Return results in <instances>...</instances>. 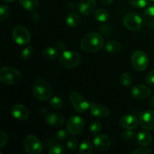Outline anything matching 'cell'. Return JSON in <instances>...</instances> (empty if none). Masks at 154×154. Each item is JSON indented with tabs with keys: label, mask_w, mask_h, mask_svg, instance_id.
I'll list each match as a JSON object with an SVG mask.
<instances>
[{
	"label": "cell",
	"mask_w": 154,
	"mask_h": 154,
	"mask_svg": "<svg viewBox=\"0 0 154 154\" xmlns=\"http://www.w3.org/2000/svg\"><path fill=\"white\" fill-rule=\"evenodd\" d=\"M104 40L100 34L90 32L83 37L81 42V48L83 51L89 53L96 52L102 48Z\"/></svg>",
	"instance_id": "1"
},
{
	"label": "cell",
	"mask_w": 154,
	"mask_h": 154,
	"mask_svg": "<svg viewBox=\"0 0 154 154\" xmlns=\"http://www.w3.org/2000/svg\"><path fill=\"white\" fill-rule=\"evenodd\" d=\"M32 93L35 98L38 100L46 101L51 97L52 89L46 80L42 78H38L33 84Z\"/></svg>",
	"instance_id": "2"
},
{
	"label": "cell",
	"mask_w": 154,
	"mask_h": 154,
	"mask_svg": "<svg viewBox=\"0 0 154 154\" xmlns=\"http://www.w3.org/2000/svg\"><path fill=\"white\" fill-rule=\"evenodd\" d=\"M21 78L19 71L11 66H4L0 69V81L5 85L17 84Z\"/></svg>",
	"instance_id": "3"
},
{
	"label": "cell",
	"mask_w": 154,
	"mask_h": 154,
	"mask_svg": "<svg viewBox=\"0 0 154 154\" xmlns=\"http://www.w3.org/2000/svg\"><path fill=\"white\" fill-rule=\"evenodd\" d=\"M59 62L63 67L74 69L79 66L81 62V57L76 51H63L59 58Z\"/></svg>",
	"instance_id": "4"
},
{
	"label": "cell",
	"mask_w": 154,
	"mask_h": 154,
	"mask_svg": "<svg viewBox=\"0 0 154 154\" xmlns=\"http://www.w3.org/2000/svg\"><path fill=\"white\" fill-rule=\"evenodd\" d=\"M23 149L28 154H40L43 150L42 141L32 135H29L23 140Z\"/></svg>",
	"instance_id": "5"
},
{
	"label": "cell",
	"mask_w": 154,
	"mask_h": 154,
	"mask_svg": "<svg viewBox=\"0 0 154 154\" xmlns=\"http://www.w3.org/2000/svg\"><path fill=\"white\" fill-rule=\"evenodd\" d=\"M131 63L135 70L142 72L145 70L148 66V57L145 52L138 50L132 54L131 57Z\"/></svg>",
	"instance_id": "6"
},
{
	"label": "cell",
	"mask_w": 154,
	"mask_h": 154,
	"mask_svg": "<svg viewBox=\"0 0 154 154\" xmlns=\"http://www.w3.org/2000/svg\"><path fill=\"white\" fill-rule=\"evenodd\" d=\"M69 99L74 109L78 113H84L90 107V103L87 99L77 92H72L69 94Z\"/></svg>",
	"instance_id": "7"
},
{
	"label": "cell",
	"mask_w": 154,
	"mask_h": 154,
	"mask_svg": "<svg viewBox=\"0 0 154 154\" xmlns=\"http://www.w3.org/2000/svg\"><path fill=\"white\" fill-rule=\"evenodd\" d=\"M123 22L126 29L131 31H136L142 26L143 18L135 12H130L125 15Z\"/></svg>",
	"instance_id": "8"
},
{
	"label": "cell",
	"mask_w": 154,
	"mask_h": 154,
	"mask_svg": "<svg viewBox=\"0 0 154 154\" xmlns=\"http://www.w3.org/2000/svg\"><path fill=\"white\" fill-rule=\"evenodd\" d=\"M12 37L17 45H24L28 44L31 40V34L26 27L17 26L12 31Z\"/></svg>",
	"instance_id": "9"
},
{
	"label": "cell",
	"mask_w": 154,
	"mask_h": 154,
	"mask_svg": "<svg viewBox=\"0 0 154 154\" xmlns=\"http://www.w3.org/2000/svg\"><path fill=\"white\" fill-rule=\"evenodd\" d=\"M68 132L73 135L81 133L84 128V121L81 117L72 116L69 117L66 123Z\"/></svg>",
	"instance_id": "10"
},
{
	"label": "cell",
	"mask_w": 154,
	"mask_h": 154,
	"mask_svg": "<svg viewBox=\"0 0 154 154\" xmlns=\"http://www.w3.org/2000/svg\"><path fill=\"white\" fill-rule=\"evenodd\" d=\"M139 124L145 130L154 129V111H142L139 116Z\"/></svg>",
	"instance_id": "11"
},
{
	"label": "cell",
	"mask_w": 154,
	"mask_h": 154,
	"mask_svg": "<svg viewBox=\"0 0 154 154\" xmlns=\"http://www.w3.org/2000/svg\"><path fill=\"white\" fill-rule=\"evenodd\" d=\"M93 144L96 150L99 151H106L110 148L111 144V138L108 135L102 134L96 135L93 140Z\"/></svg>",
	"instance_id": "12"
},
{
	"label": "cell",
	"mask_w": 154,
	"mask_h": 154,
	"mask_svg": "<svg viewBox=\"0 0 154 154\" xmlns=\"http://www.w3.org/2000/svg\"><path fill=\"white\" fill-rule=\"evenodd\" d=\"M151 93L150 89L148 87L143 84H137L132 87L131 89V95L135 99L138 100H142V99H147L149 97Z\"/></svg>",
	"instance_id": "13"
},
{
	"label": "cell",
	"mask_w": 154,
	"mask_h": 154,
	"mask_svg": "<svg viewBox=\"0 0 154 154\" xmlns=\"http://www.w3.org/2000/svg\"><path fill=\"white\" fill-rule=\"evenodd\" d=\"M90 114L95 117H98V118H106L110 115V111L108 108L103 105H99V104L96 103H90Z\"/></svg>",
	"instance_id": "14"
},
{
	"label": "cell",
	"mask_w": 154,
	"mask_h": 154,
	"mask_svg": "<svg viewBox=\"0 0 154 154\" xmlns=\"http://www.w3.org/2000/svg\"><path fill=\"white\" fill-rule=\"evenodd\" d=\"M96 6H97L96 0H81L78 7L80 13L88 16L95 11Z\"/></svg>",
	"instance_id": "15"
},
{
	"label": "cell",
	"mask_w": 154,
	"mask_h": 154,
	"mask_svg": "<svg viewBox=\"0 0 154 154\" xmlns=\"http://www.w3.org/2000/svg\"><path fill=\"white\" fill-rule=\"evenodd\" d=\"M45 121L49 126L59 127L65 124L66 119L62 114L58 113H49L46 115Z\"/></svg>",
	"instance_id": "16"
},
{
	"label": "cell",
	"mask_w": 154,
	"mask_h": 154,
	"mask_svg": "<svg viewBox=\"0 0 154 154\" xmlns=\"http://www.w3.org/2000/svg\"><path fill=\"white\" fill-rule=\"evenodd\" d=\"M138 123V118L133 114H126L120 120V125L125 129H135Z\"/></svg>",
	"instance_id": "17"
},
{
	"label": "cell",
	"mask_w": 154,
	"mask_h": 154,
	"mask_svg": "<svg viewBox=\"0 0 154 154\" xmlns=\"http://www.w3.org/2000/svg\"><path fill=\"white\" fill-rule=\"evenodd\" d=\"M11 114L18 120H26L29 117V111L24 105L16 104L11 108Z\"/></svg>",
	"instance_id": "18"
},
{
	"label": "cell",
	"mask_w": 154,
	"mask_h": 154,
	"mask_svg": "<svg viewBox=\"0 0 154 154\" xmlns=\"http://www.w3.org/2000/svg\"><path fill=\"white\" fill-rule=\"evenodd\" d=\"M143 23L148 28L154 29V5L147 8L143 13Z\"/></svg>",
	"instance_id": "19"
},
{
	"label": "cell",
	"mask_w": 154,
	"mask_h": 154,
	"mask_svg": "<svg viewBox=\"0 0 154 154\" xmlns=\"http://www.w3.org/2000/svg\"><path fill=\"white\" fill-rule=\"evenodd\" d=\"M137 141L141 145L148 147L153 142V137L147 131L142 130L137 135Z\"/></svg>",
	"instance_id": "20"
},
{
	"label": "cell",
	"mask_w": 154,
	"mask_h": 154,
	"mask_svg": "<svg viewBox=\"0 0 154 154\" xmlns=\"http://www.w3.org/2000/svg\"><path fill=\"white\" fill-rule=\"evenodd\" d=\"M66 23H67L68 26L69 27H71V28H75L81 23V17H80V15L78 14L75 13V12H72V13H70L67 16Z\"/></svg>",
	"instance_id": "21"
},
{
	"label": "cell",
	"mask_w": 154,
	"mask_h": 154,
	"mask_svg": "<svg viewBox=\"0 0 154 154\" xmlns=\"http://www.w3.org/2000/svg\"><path fill=\"white\" fill-rule=\"evenodd\" d=\"M59 55L58 50L53 47H48L42 51V56L45 60H53L57 58Z\"/></svg>",
	"instance_id": "22"
},
{
	"label": "cell",
	"mask_w": 154,
	"mask_h": 154,
	"mask_svg": "<svg viewBox=\"0 0 154 154\" xmlns=\"http://www.w3.org/2000/svg\"><path fill=\"white\" fill-rule=\"evenodd\" d=\"M105 50L109 54H118L121 50V45L116 41H110L105 45Z\"/></svg>",
	"instance_id": "23"
},
{
	"label": "cell",
	"mask_w": 154,
	"mask_h": 154,
	"mask_svg": "<svg viewBox=\"0 0 154 154\" xmlns=\"http://www.w3.org/2000/svg\"><path fill=\"white\" fill-rule=\"evenodd\" d=\"M21 5L27 11H34L38 6V0H19Z\"/></svg>",
	"instance_id": "24"
},
{
	"label": "cell",
	"mask_w": 154,
	"mask_h": 154,
	"mask_svg": "<svg viewBox=\"0 0 154 154\" xmlns=\"http://www.w3.org/2000/svg\"><path fill=\"white\" fill-rule=\"evenodd\" d=\"M95 18L99 22H105L109 18V13L105 8H99L95 12Z\"/></svg>",
	"instance_id": "25"
},
{
	"label": "cell",
	"mask_w": 154,
	"mask_h": 154,
	"mask_svg": "<svg viewBox=\"0 0 154 154\" xmlns=\"http://www.w3.org/2000/svg\"><path fill=\"white\" fill-rule=\"evenodd\" d=\"M92 151H93V145L90 141H84L80 144V154H90Z\"/></svg>",
	"instance_id": "26"
},
{
	"label": "cell",
	"mask_w": 154,
	"mask_h": 154,
	"mask_svg": "<svg viewBox=\"0 0 154 154\" xmlns=\"http://www.w3.org/2000/svg\"><path fill=\"white\" fill-rule=\"evenodd\" d=\"M132 81H133L132 76L128 72H124L120 76V82L125 87H129L132 84Z\"/></svg>",
	"instance_id": "27"
},
{
	"label": "cell",
	"mask_w": 154,
	"mask_h": 154,
	"mask_svg": "<svg viewBox=\"0 0 154 154\" xmlns=\"http://www.w3.org/2000/svg\"><path fill=\"white\" fill-rule=\"evenodd\" d=\"M63 100L59 96H54L50 100V105L55 109H60L63 106Z\"/></svg>",
	"instance_id": "28"
},
{
	"label": "cell",
	"mask_w": 154,
	"mask_h": 154,
	"mask_svg": "<svg viewBox=\"0 0 154 154\" xmlns=\"http://www.w3.org/2000/svg\"><path fill=\"white\" fill-rule=\"evenodd\" d=\"M10 14V8L7 5H2L0 8V20L4 22Z\"/></svg>",
	"instance_id": "29"
},
{
	"label": "cell",
	"mask_w": 154,
	"mask_h": 154,
	"mask_svg": "<svg viewBox=\"0 0 154 154\" xmlns=\"http://www.w3.org/2000/svg\"><path fill=\"white\" fill-rule=\"evenodd\" d=\"M66 145H67V148L69 149L70 151H75L77 148H78V141L75 137L71 136L70 138L68 139L67 143H66Z\"/></svg>",
	"instance_id": "30"
},
{
	"label": "cell",
	"mask_w": 154,
	"mask_h": 154,
	"mask_svg": "<svg viewBox=\"0 0 154 154\" xmlns=\"http://www.w3.org/2000/svg\"><path fill=\"white\" fill-rule=\"evenodd\" d=\"M65 152V147L60 144H54L50 148L48 153L49 154H62Z\"/></svg>",
	"instance_id": "31"
},
{
	"label": "cell",
	"mask_w": 154,
	"mask_h": 154,
	"mask_svg": "<svg viewBox=\"0 0 154 154\" xmlns=\"http://www.w3.org/2000/svg\"><path fill=\"white\" fill-rule=\"evenodd\" d=\"M102 129V124L99 121H94L90 124V130L93 135H97Z\"/></svg>",
	"instance_id": "32"
},
{
	"label": "cell",
	"mask_w": 154,
	"mask_h": 154,
	"mask_svg": "<svg viewBox=\"0 0 154 154\" xmlns=\"http://www.w3.org/2000/svg\"><path fill=\"white\" fill-rule=\"evenodd\" d=\"M32 52L33 49L32 48V46L28 45V46L25 47V48L23 49L22 53H21V58H22V60H26L29 59L30 57H31L32 54Z\"/></svg>",
	"instance_id": "33"
},
{
	"label": "cell",
	"mask_w": 154,
	"mask_h": 154,
	"mask_svg": "<svg viewBox=\"0 0 154 154\" xmlns=\"http://www.w3.org/2000/svg\"><path fill=\"white\" fill-rule=\"evenodd\" d=\"M148 1L149 0H129V3L133 7L142 8L146 7L147 5Z\"/></svg>",
	"instance_id": "34"
},
{
	"label": "cell",
	"mask_w": 154,
	"mask_h": 154,
	"mask_svg": "<svg viewBox=\"0 0 154 154\" xmlns=\"http://www.w3.org/2000/svg\"><path fill=\"white\" fill-rule=\"evenodd\" d=\"M135 133L133 129H126L121 134V138L123 140H130L135 137Z\"/></svg>",
	"instance_id": "35"
},
{
	"label": "cell",
	"mask_w": 154,
	"mask_h": 154,
	"mask_svg": "<svg viewBox=\"0 0 154 154\" xmlns=\"http://www.w3.org/2000/svg\"><path fill=\"white\" fill-rule=\"evenodd\" d=\"M68 137V132L66 129H61L59 130L56 134V139L58 141H64Z\"/></svg>",
	"instance_id": "36"
},
{
	"label": "cell",
	"mask_w": 154,
	"mask_h": 154,
	"mask_svg": "<svg viewBox=\"0 0 154 154\" xmlns=\"http://www.w3.org/2000/svg\"><path fill=\"white\" fill-rule=\"evenodd\" d=\"M8 141V136L7 133L4 131H1L0 132V148H3L7 144Z\"/></svg>",
	"instance_id": "37"
},
{
	"label": "cell",
	"mask_w": 154,
	"mask_h": 154,
	"mask_svg": "<svg viewBox=\"0 0 154 154\" xmlns=\"http://www.w3.org/2000/svg\"><path fill=\"white\" fill-rule=\"evenodd\" d=\"M153 153L150 149L147 148L146 147H138V148L135 149L134 151H132V154H150Z\"/></svg>",
	"instance_id": "38"
},
{
	"label": "cell",
	"mask_w": 154,
	"mask_h": 154,
	"mask_svg": "<svg viewBox=\"0 0 154 154\" xmlns=\"http://www.w3.org/2000/svg\"><path fill=\"white\" fill-rule=\"evenodd\" d=\"M146 83L148 85H153L154 84V70L151 71L147 74L146 77Z\"/></svg>",
	"instance_id": "39"
},
{
	"label": "cell",
	"mask_w": 154,
	"mask_h": 154,
	"mask_svg": "<svg viewBox=\"0 0 154 154\" xmlns=\"http://www.w3.org/2000/svg\"><path fill=\"white\" fill-rule=\"evenodd\" d=\"M31 18L34 22H38L39 20L38 14L37 12L32 11V15H31Z\"/></svg>",
	"instance_id": "40"
},
{
	"label": "cell",
	"mask_w": 154,
	"mask_h": 154,
	"mask_svg": "<svg viewBox=\"0 0 154 154\" xmlns=\"http://www.w3.org/2000/svg\"><path fill=\"white\" fill-rule=\"evenodd\" d=\"M101 2L105 5H109L114 2V0H100Z\"/></svg>",
	"instance_id": "41"
},
{
	"label": "cell",
	"mask_w": 154,
	"mask_h": 154,
	"mask_svg": "<svg viewBox=\"0 0 154 154\" xmlns=\"http://www.w3.org/2000/svg\"><path fill=\"white\" fill-rule=\"evenodd\" d=\"M149 105H150V107H151V108H154V96L150 99V102H149Z\"/></svg>",
	"instance_id": "42"
},
{
	"label": "cell",
	"mask_w": 154,
	"mask_h": 154,
	"mask_svg": "<svg viewBox=\"0 0 154 154\" xmlns=\"http://www.w3.org/2000/svg\"><path fill=\"white\" fill-rule=\"evenodd\" d=\"M2 1H4L5 2H12L15 1V0H2Z\"/></svg>",
	"instance_id": "43"
},
{
	"label": "cell",
	"mask_w": 154,
	"mask_h": 154,
	"mask_svg": "<svg viewBox=\"0 0 154 154\" xmlns=\"http://www.w3.org/2000/svg\"><path fill=\"white\" fill-rule=\"evenodd\" d=\"M149 1H151V2H154V0H149Z\"/></svg>",
	"instance_id": "44"
}]
</instances>
